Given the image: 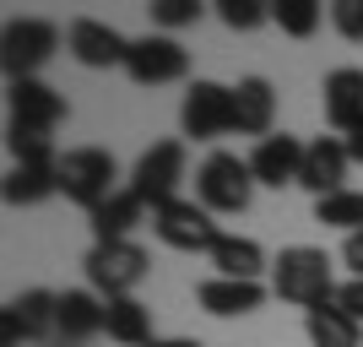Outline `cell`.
<instances>
[{
	"instance_id": "obj_1",
	"label": "cell",
	"mask_w": 363,
	"mask_h": 347,
	"mask_svg": "<svg viewBox=\"0 0 363 347\" xmlns=\"http://www.w3.org/2000/svg\"><path fill=\"white\" fill-rule=\"evenodd\" d=\"M336 277H331V255L315 250V244H293L272 260V293L277 299L298 304V309H315V304H331L336 299Z\"/></svg>"
},
{
	"instance_id": "obj_2",
	"label": "cell",
	"mask_w": 363,
	"mask_h": 347,
	"mask_svg": "<svg viewBox=\"0 0 363 347\" xmlns=\"http://www.w3.org/2000/svg\"><path fill=\"white\" fill-rule=\"evenodd\" d=\"M250 196H255V168H250V158H239V152H206V163L196 168V201L206 211H244L250 206Z\"/></svg>"
},
{
	"instance_id": "obj_3",
	"label": "cell",
	"mask_w": 363,
	"mask_h": 347,
	"mask_svg": "<svg viewBox=\"0 0 363 347\" xmlns=\"http://www.w3.org/2000/svg\"><path fill=\"white\" fill-rule=\"evenodd\" d=\"M147 250L136 239H120V244H92L87 260H82V272H87V287L98 299H136L141 277H147Z\"/></svg>"
},
{
	"instance_id": "obj_4",
	"label": "cell",
	"mask_w": 363,
	"mask_h": 347,
	"mask_svg": "<svg viewBox=\"0 0 363 347\" xmlns=\"http://www.w3.org/2000/svg\"><path fill=\"white\" fill-rule=\"evenodd\" d=\"M114 180H120V168H114V152H104V147H71L60 158V196L76 201L87 217L120 190Z\"/></svg>"
},
{
	"instance_id": "obj_5",
	"label": "cell",
	"mask_w": 363,
	"mask_h": 347,
	"mask_svg": "<svg viewBox=\"0 0 363 347\" xmlns=\"http://www.w3.org/2000/svg\"><path fill=\"white\" fill-rule=\"evenodd\" d=\"M60 49V28L44 22V16H16L0 33V65H6V82H28V76L44 71V60Z\"/></svg>"
},
{
	"instance_id": "obj_6",
	"label": "cell",
	"mask_w": 363,
	"mask_h": 347,
	"mask_svg": "<svg viewBox=\"0 0 363 347\" xmlns=\"http://www.w3.org/2000/svg\"><path fill=\"white\" fill-rule=\"evenodd\" d=\"M179 131L190 141H223L233 136V87L223 82H190L184 87V104H179Z\"/></svg>"
},
{
	"instance_id": "obj_7",
	"label": "cell",
	"mask_w": 363,
	"mask_h": 347,
	"mask_svg": "<svg viewBox=\"0 0 363 347\" xmlns=\"http://www.w3.org/2000/svg\"><path fill=\"white\" fill-rule=\"evenodd\" d=\"M152 233H157L168 250H184V255H196V250L212 255V244L223 239V228L212 223V211L201 206V201H184V196L152 211Z\"/></svg>"
},
{
	"instance_id": "obj_8",
	"label": "cell",
	"mask_w": 363,
	"mask_h": 347,
	"mask_svg": "<svg viewBox=\"0 0 363 347\" xmlns=\"http://www.w3.org/2000/svg\"><path fill=\"white\" fill-rule=\"evenodd\" d=\"M179 180H184V141H152L130 168V190L147 201L152 211L179 201Z\"/></svg>"
},
{
	"instance_id": "obj_9",
	"label": "cell",
	"mask_w": 363,
	"mask_h": 347,
	"mask_svg": "<svg viewBox=\"0 0 363 347\" xmlns=\"http://www.w3.org/2000/svg\"><path fill=\"white\" fill-rule=\"evenodd\" d=\"M190 71V49L174 38V33H147V38H130V55H125V76L136 87H163V82H179Z\"/></svg>"
},
{
	"instance_id": "obj_10",
	"label": "cell",
	"mask_w": 363,
	"mask_h": 347,
	"mask_svg": "<svg viewBox=\"0 0 363 347\" xmlns=\"http://www.w3.org/2000/svg\"><path fill=\"white\" fill-rule=\"evenodd\" d=\"M60 326V293L49 287H28L16 293L6 309H0V347H22V342H38Z\"/></svg>"
},
{
	"instance_id": "obj_11",
	"label": "cell",
	"mask_w": 363,
	"mask_h": 347,
	"mask_svg": "<svg viewBox=\"0 0 363 347\" xmlns=\"http://www.w3.org/2000/svg\"><path fill=\"white\" fill-rule=\"evenodd\" d=\"M347 168H352V152L342 136H315L303 147V168H298V184L309 190L315 201L347 190Z\"/></svg>"
},
{
	"instance_id": "obj_12",
	"label": "cell",
	"mask_w": 363,
	"mask_h": 347,
	"mask_svg": "<svg viewBox=\"0 0 363 347\" xmlns=\"http://www.w3.org/2000/svg\"><path fill=\"white\" fill-rule=\"evenodd\" d=\"M65 49H71L76 65H87V71H108V65H125L130 38L114 33L108 22H98V16H76L71 33H65Z\"/></svg>"
},
{
	"instance_id": "obj_13",
	"label": "cell",
	"mask_w": 363,
	"mask_h": 347,
	"mask_svg": "<svg viewBox=\"0 0 363 347\" xmlns=\"http://www.w3.org/2000/svg\"><path fill=\"white\" fill-rule=\"evenodd\" d=\"M6 104H11V125H22V131H49L55 136V125L65 120V98L38 76L6 82Z\"/></svg>"
},
{
	"instance_id": "obj_14",
	"label": "cell",
	"mask_w": 363,
	"mask_h": 347,
	"mask_svg": "<svg viewBox=\"0 0 363 347\" xmlns=\"http://www.w3.org/2000/svg\"><path fill=\"white\" fill-rule=\"evenodd\" d=\"M303 147H309V141L288 136V131H272L266 141H255V152H250V168H255V184H272V190H282V184H298V168H303Z\"/></svg>"
},
{
	"instance_id": "obj_15",
	"label": "cell",
	"mask_w": 363,
	"mask_h": 347,
	"mask_svg": "<svg viewBox=\"0 0 363 347\" xmlns=\"http://www.w3.org/2000/svg\"><path fill=\"white\" fill-rule=\"evenodd\" d=\"M272 125H277V87L266 76H244L239 87H233V131L266 141Z\"/></svg>"
},
{
	"instance_id": "obj_16",
	"label": "cell",
	"mask_w": 363,
	"mask_h": 347,
	"mask_svg": "<svg viewBox=\"0 0 363 347\" xmlns=\"http://www.w3.org/2000/svg\"><path fill=\"white\" fill-rule=\"evenodd\" d=\"M196 304L217 320H233V315H255L266 304V282H233V277H206L196 287Z\"/></svg>"
},
{
	"instance_id": "obj_17",
	"label": "cell",
	"mask_w": 363,
	"mask_h": 347,
	"mask_svg": "<svg viewBox=\"0 0 363 347\" xmlns=\"http://www.w3.org/2000/svg\"><path fill=\"white\" fill-rule=\"evenodd\" d=\"M320 104H325V120L347 136L352 125H363V71L358 65H336L320 87Z\"/></svg>"
},
{
	"instance_id": "obj_18",
	"label": "cell",
	"mask_w": 363,
	"mask_h": 347,
	"mask_svg": "<svg viewBox=\"0 0 363 347\" xmlns=\"http://www.w3.org/2000/svg\"><path fill=\"white\" fill-rule=\"evenodd\" d=\"M147 211H152V206L130 190V184H125V190H114V196H108L104 206L87 217V223H92V244H120V239H130Z\"/></svg>"
},
{
	"instance_id": "obj_19",
	"label": "cell",
	"mask_w": 363,
	"mask_h": 347,
	"mask_svg": "<svg viewBox=\"0 0 363 347\" xmlns=\"http://www.w3.org/2000/svg\"><path fill=\"white\" fill-rule=\"evenodd\" d=\"M303 331H309L315 347H363V320H352L336 299L303 309Z\"/></svg>"
},
{
	"instance_id": "obj_20",
	"label": "cell",
	"mask_w": 363,
	"mask_h": 347,
	"mask_svg": "<svg viewBox=\"0 0 363 347\" xmlns=\"http://www.w3.org/2000/svg\"><path fill=\"white\" fill-rule=\"evenodd\" d=\"M104 331L108 342L120 347H152L157 336H152V309L141 299H108L104 304Z\"/></svg>"
},
{
	"instance_id": "obj_21",
	"label": "cell",
	"mask_w": 363,
	"mask_h": 347,
	"mask_svg": "<svg viewBox=\"0 0 363 347\" xmlns=\"http://www.w3.org/2000/svg\"><path fill=\"white\" fill-rule=\"evenodd\" d=\"M212 266H217V277H233V282H260L266 250L255 239H244V233H223L212 244Z\"/></svg>"
},
{
	"instance_id": "obj_22",
	"label": "cell",
	"mask_w": 363,
	"mask_h": 347,
	"mask_svg": "<svg viewBox=\"0 0 363 347\" xmlns=\"http://www.w3.org/2000/svg\"><path fill=\"white\" fill-rule=\"evenodd\" d=\"M6 206H38V201L60 196V163H44V168H28V163H11L6 184H0Z\"/></svg>"
},
{
	"instance_id": "obj_23",
	"label": "cell",
	"mask_w": 363,
	"mask_h": 347,
	"mask_svg": "<svg viewBox=\"0 0 363 347\" xmlns=\"http://www.w3.org/2000/svg\"><path fill=\"white\" fill-rule=\"evenodd\" d=\"M55 331L65 342H87L92 331H104V299L92 287H65L60 293V326Z\"/></svg>"
},
{
	"instance_id": "obj_24",
	"label": "cell",
	"mask_w": 363,
	"mask_h": 347,
	"mask_svg": "<svg viewBox=\"0 0 363 347\" xmlns=\"http://www.w3.org/2000/svg\"><path fill=\"white\" fill-rule=\"evenodd\" d=\"M315 223L336 228V233H363V190H336V196L315 201Z\"/></svg>"
},
{
	"instance_id": "obj_25",
	"label": "cell",
	"mask_w": 363,
	"mask_h": 347,
	"mask_svg": "<svg viewBox=\"0 0 363 347\" xmlns=\"http://www.w3.org/2000/svg\"><path fill=\"white\" fill-rule=\"evenodd\" d=\"M272 22L288 33V38H315L320 22H325V6H320V0H277Z\"/></svg>"
},
{
	"instance_id": "obj_26",
	"label": "cell",
	"mask_w": 363,
	"mask_h": 347,
	"mask_svg": "<svg viewBox=\"0 0 363 347\" xmlns=\"http://www.w3.org/2000/svg\"><path fill=\"white\" fill-rule=\"evenodd\" d=\"M6 147H11L16 163H28V168L60 163V152H55V136H49V131H22V125H11V131H6Z\"/></svg>"
},
{
	"instance_id": "obj_27",
	"label": "cell",
	"mask_w": 363,
	"mask_h": 347,
	"mask_svg": "<svg viewBox=\"0 0 363 347\" xmlns=\"http://www.w3.org/2000/svg\"><path fill=\"white\" fill-rule=\"evenodd\" d=\"M217 16H223V28L233 33H255L272 22V6L266 0H217Z\"/></svg>"
},
{
	"instance_id": "obj_28",
	"label": "cell",
	"mask_w": 363,
	"mask_h": 347,
	"mask_svg": "<svg viewBox=\"0 0 363 347\" xmlns=\"http://www.w3.org/2000/svg\"><path fill=\"white\" fill-rule=\"evenodd\" d=\"M190 22H201V0H152V28H190Z\"/></svg>"
},
{
	"instance_id": "obj_29",
	"label": "cell",
	"mask_w": 363,
	"mask_h": 347,
	"mask_svg": "<svg viewBox=\"0 0 363 347\" xmlns=\"http://www.w3.org/2000/svg\"><path fill=\"white\" fill-rule=\"evenodd\" d=\"M331 28L352 44H363V0H336L331 6Z\"/></svg>"
},
{
	"instance_id": "obj_30",
	"label": "cell",
	"mask_w": 363,
	"mask_h": 347,
	"mask_svg": "<svg viewBox=\"0 0 363 347\" xmlns=\"http://www.w3.org/2000/svg\"><path fill=\"white\" fill-rule=\"evenodd\" d=\"M336 304H342L352 320H363V277H347V282L336 287Z\"/></svg>"
},
{
	"instance_id": "obj_31",
	"label": "cell",
	"mask_w": 363,
	"mask_h": 347,
	"mask_svg": "<svg viewBox=\"0 0 363 347\" xmlns=\"http://www.w3.org/2000/svg\"><path fill=\"white\" fill-rule=\"evenodd\" d=\"M342 266H352V277H363V233L342 239Z\"/></svg>"
},
{
	"instance_id": "obj_32",
	"label": "cell",
	"mask_w": 363,
	"mask_h": 347,
	"mask_svg": "<svg viewBox=\"0 0 363 347\" xmlns=\"http://www.w3.org/2000/svg\"><path fill=\"white\" fill-rule=\"evenodd\" d=\"M152 347H201V342H196V336H157Z\"/></svg>"
}]
</instances>
